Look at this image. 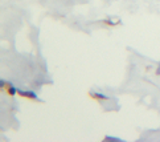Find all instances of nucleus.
<instances>
[{
    "label": "nucleus",
    "mask_w": 160,
    "mask_h": 142,
    "mask_svg": "<svg viewBox=\"0 0 160 142\" xmlns=\"http://www.w3.org/2000/svg\"><path fill=\"white\" fill-rule=\"evenodd\" d=\"M17 93H19V94H20L21 97H28V98L37 100V101H40L38 96H37V94H36V93L33 92V90H20V89H17Z\"/></svg>",
    "instance_id": "obj_1"
},
{
    "label": "nucleus",
    "mask_w": 160,
    "mask_h": 142,
    "mask_svg": "<svg viewBox=\"0 0 160 142\" xmlns=\"http://www.w3.org/2000/svg\"><path fill=\"white\" fill-rule=\"evenodd\" d=\"M92 96L95 97V98H99V100H109V97L106 96V94H102V93H92Z\"/></svg>",
    "instance_id": "obj_2"
},
{
    "label": "nucleus",
    "mask_w": 160,
    "mask_h": 142,
    "mask_svg": "<svg viewBox=\"0 0 160 142\" xmlns=\"http://www.w3.org/2000/svg\"><path fill=\"white\" fill-rule=\"evenodd\" d=\"M105 141H122V138H119V137H111V136H106V137H105Z\"/></svg>",
    "instance_id": "obj_3"
},
{
    "label": "nucleus",
    "mask_w": 160,
    "mask_h": 142,
    "mask_svg": "<svg viewBox=\"0 0 160 142\" xmlns=\"http://www.w3.org/2000/svg\"><path fill=\"white\" fill-rule=\"evenodd\" d=\"M17 92V89L13 86V85H8V93L9 94H15Z\"/></svg>",
    "instance_id": "obj_4"
},
{
    "label": "nucleus",
    "mask_w": 160,
    "mask_h": 142,
    "mask_svg": "<svg viewBox=\"0 0 160 142\" xmlns=\"http://www.w3.org/2000/svg\"><path fill=\"white\" fill-rule=\"evenodd\" d=\"M6 85H7V82L4 81V80H1V81H0V86H1V88H4Z\"/></svg>",
    "instance_id": "obj_5"
},
{
    "label": "nucleus",
    "mask_w": 160,
    "mask_h": 142,
    "mask_svg": "<svg viewBox=\"0 0 160 142\" xmlns=\"http://www.w3.org/2000/svg\"><path fill=\"white\" fill-rule=\"evenodd\" d=\"M156 73H157V75H160V67H159V68H157V70H156Z\"/></svg>",
    "instance_id": "obj_6"
}]
</instances>
